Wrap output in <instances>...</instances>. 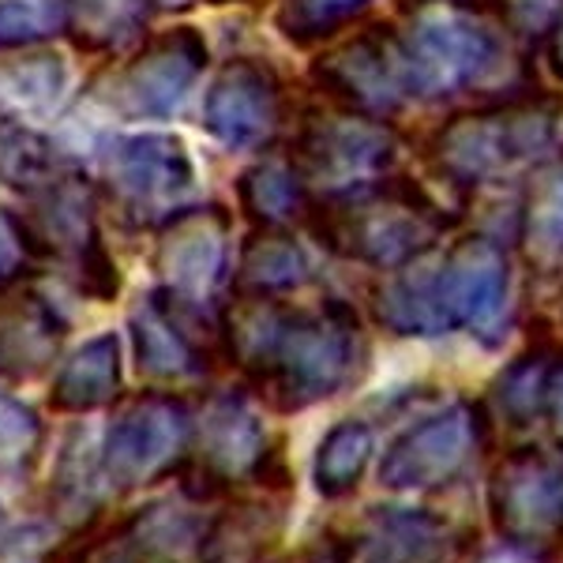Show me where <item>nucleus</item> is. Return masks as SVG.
Instances as JSON below:
<instances>
[{"label":"nucleus","mask_w":563,"mask_h":563,"mask_svg":"<svg viewBox=\"0 0 563 563\" xmlns=\"http://www.w3.org/2000/svg\"><path fill=\"white\" fill-rule=\"evenodd\" d=\"M560 365V353L552 346H533L522 357H515L493 379V406L515 429H530L549 413V390L552 372Z\"/></svg>","instance_id":"28"},{"label":"nucleus","mask_w":563,"mask_h":563,"mask_svg":"<svg viewBox=\"0 0 563 563\" xmlns=\"http://www.w3.org/2000/svg\"><path fill=\"white\" fill-rule=\"evenodd\" d=\"M488 515L507 549L549 560L563 544V466L538 448H519L488 477Z\"/></svg>","instance_id":"13"},{"label":"nucleus","mask_w":563,"mask_h":563,"mask_svg":"<svg viewBox=\"0 0 563 563\" xmlns=\"http://www.w3.org/2000/svg\"><path fill=\"white\" fill-rule=\"evenodd\" d=\"M459 552L455 526L410 507H376L361 533V563H459Z\"/></svg>","instance_id":"19"},{"label":"nucleus","mask_w":563,"mask_h":563,"mask_svg":"<svg viewBox=\"0 0 563 563\" xmlns=\"http://www.w3.org/2000/svg\"><path fill=\"white\" fill-rule=\"evenodd\" d=\"M372 451H376V435L365 421H339L327 429V435L316 448V462H312V481L316 493L327 499H342L350 496L353 488L365 477Z\"/></svg>","instance_id":"29"},{"label":"nucleus","mask_w":563,"mask_h":563,"mask_svg":"<svg viewBox=\"0 0 563 563\" xmlns=\"http://www.w3.org/2000/svg\"><path fill=\"white\" fill-rule=\"evenodd\" d=\"M26 203L31 207L20 214V222L34 256L65 263L76 275V289L90 301H113L121 294V275H117V263L98 233L95 192H90L87 177L71 169L49 188L26 196Z\"/></svg>","instance_id":"7"},{"label":"nucleus","mask_w":563,"mask_h":563,"mask_svg":"<svg viewBox=\"0 0 563 563\" xmlns=\"http://www.w3.org/2000/svg\"><path fill=\"white\" fill-rule=\"evenodd\" d=\"M286 124V90L267 60H225L203 98V129L230 151H263Z\"/></svg>","instance_id":"17"},{"label":"nucleus","mask_w":563,"mask_h":563,"mask_svg":"<svg viewBox=\"0 0 563 563\" xmlns=\"http://www.w3.org/2000/svg\"><path fill=\"white\" fill-rule=\"evenodd\" d=\"M65 31L60 0H0V49H26Z\"/></svg>","instance_id":"33"},{"label":"nucleus","mask_w":563,"mask_h":563,"mask_svg":"<svg viewBox=\"0 0 563 563\" xmlns=\"http://www.w3.org/2000/svg\"><path fill=\"white\" fill-rule=\"evenodd\" d=\"M459 218L410 177H379L334 196H316L305 225L331 256L365 263L372 271H398L435 249Z\"/></svg>","instance_id":"5"},{"label":"nucleus","mask_w":563,"mask_h":563,"mask_svg":"<svg viewBox=\"0 0 563 563\" xmlns=\"http://www.w3.org/2000/svg\"><path fill=\"white\" fill-rule=\"evenodd\" d=\"M398 132L390 121L353 113V109H312L294 132V166L301 169L308 188L323 196L346 192L390 174L398 158Z\"/></svg>","instance_id":"11"},{"label":"nucleus","mask_w":563,"mask_h":563,"mask_svg":"<svg viewBox=\"0 0 563 563\" xmlns=\"http://www.w3.org/2000/svg\"><path fill=\"white\" fill-rule=\"evenodd\" d=\"M372 8V0H282L278 31L297 45L334 42Z\"/></svg>","instance_id":"31"},{"label":"nucleus","mask_w":563,"mask_h":563,"mask_svg":"<svg viewBox=\"0 0 563 563\" xmlns=\"http://www.w3.org/2000/svg\"><path fill=\"white\" fill-rule=\"evenodd\" d=\"M541 49H544V57H549V68L563 79V20L552 26V34L544 38Z\"/></svg>","instance_id":"38"},{"label":"nucleus","mask_w":563,"mask_h":563,"mask_svg":"<svg viewBox=\"0 0 563 563\" xmlns=\"http://www.w3.org/2000/svg\"><path fill=\"white\" fill-rule=\"evenodd\" d=\"M406 53L417 102L485 95V102L522 95V71L511 53V34L481 4L417 0L395 26Z\"/></svg>","instance_id":"3"},{"label":"nucleus","mask_w":563,"mask_h":563,"mask_svg":"<svg viewBox=\"0 0 563 563\" xmlns=\"http://www.w3.org/2000/svg\"><path fill=\"white\" fill-rule=\"evenodd\" d=\"M71 162L53 147L49 135H42L31 124L4 117L0 121V185L20 192L23 199L49 188L53 180L71 174Z\"/></svg>","instance_id":"26"},{"label":"nucleus","mask_w":563,"mask_h":563,"mask_svg":"<svg viewBox=\"0 0 563 563\" xmlns=\"http://www.w3.org/2000/svg\"><path fill=\"white\" fill-rule=\"evenodd\" d=\"M218 327L222 353L278 413H301L357 384L368 357L357 312L339 297L294 305L238 294Z\"/></svg>","instance_id":"1"},{"label":"nucleus","mask_w":563,"mask_h":563,"mask_svg":"<svg viewBox=\"0 0 563 563\" xmlns=\"http://www.w3.org/2000/svg\"><path fill=\"white\" fill-rule=\"evenodd\" d=\"M211 4H225V0H211Z\"/></svg>","instance_id":"42"},{"label":"nucleus","mask_w":563,"mask_h":563,"mask_svg":"<svg viewBox=\"0 0 563 563\" xmlns=\"http://www.w3.org/2000/svg\"><path fill=\"white\" fill-rule=\"evenodd\" d=\"M42 451H45L42 417L15 395L0 390V481H26L38 470Z\"/></svg>","instance_id":"30"},{"label":"nucleus","mask_w":563,"mask_h":563,"mask_svg":"<svg viewBox=\"0 0 563 563\" xmlns=\"http://www.w3.org/2000/svg\"><path fill=\"white\" fill-rule=\"evenodd\" d=\"M305 563H350V552H346V544H342V541L320 538V544H316V549L308 552Z\"/></svg>","instance_id":"37"},{"label":"nucleus","mask_w":563,"mask_h":563,"mask_svg":"<svg viewBox=\"0 0 563 563\" xmlns=\"http://www.w3.org/2000/svg\"><path fill=\"white\" fill-rule=\"evenodd\" d=\"M65 31L87 53H117L147 26L154 0H60Z\"/></svg>","instance_id":"27"},{"label":"nucleus","mask_w":563,"mask_h":563,"mask_svg":"<svg viewBox=\"0 0 563 563\" xmlns=\"http://www.w3.org/2000/svg\"><path fill=\"white\" fill-rule=\"evenodd\" d=\"M485 440V417L474 402H451L440 413L410 424L387 448L379 481L395 493H429L451 485L474 462Z\"/></svg>","instance_id":"15"},{"label":"nucleus","mask_w":563,"mask_h":563,"mask_svg":"<svg viewBox=\"0 0 563 563\" xmlns=\"http://www.w3.org/2000/svg\"><path fill=\"white\" fill-rule=\"evenodd\" d=\"M312 79L331 106L379 121H390L417 102L395 26H365L350 38L331 42L312 60Z\"/></svg>","instance_id":"12"},{"label":"nucleus","mask_w":563,"mask_h":563,"mask_svg":"<svg viewBox=\"0 0 563 563\" xmlns=\"http://www.w3.org/2000/svg\"><path fill=\"white\" fill-rule=\"evenodd\" d=\"M493 15L522 45H544L552 26L563 20V0H488Z\"/></svg>","instance_id":"34"},{"label":"nucleus","mask_w":563,"mask_h":563,"mask_svg":"<svg viewBox=\"0 0 563 563\" xmlns=\"http://www.w3.org/2000/svg\"><path fill=\"white\" fill-rule=\"evenodd\" d=\"M560 121V98L538 90L470 106L429 135L424 162L443 185L459 192H481L519 177L526 180L541 162L552 158Z\"/></svg>","instance_id":"4"},{"label":"nucleus","mask_w":563,"mask_h":563,"mask_svg":"<svg viewBox=\"0 0 563 563\" xmlns=\"http://www.w3.org/2000/svg\"><path fill=\"white\" fill-rule=\"evenodd\" d=\"M121 339L113 331L95 334L60 365L49 387V406L57 413H95L121 398Z\"/></svg>","instance_id":"22"},{"label":"nucleus","mask_w":563,"mask_h":563,"mask_svg":"<svg viewBox=\"0 0 563 563\" xmlns=\"http://www.w3.org/2000/svg\"><path fill=\"white\" fill-rule=\"evenodd\" d=\"M477 563H533V560L522 556V552H515V549H499V552H488V556H481Z\"/></svg>","instance_id":"40"},{"label":"nucleus","mask_w":563,"mask_h":563,"mask_svg":"<svg viewBox=\"0 0 563 563\" xmlns=\"http://www.w3.org/2000/svg\"><path fill=\"white\" fill-rule=\"evenodd\" d=\"M211 49L196 26L154 34L121 65L90 87V98L124 121H166L174 117L196 79L203 76Z\"/></svg>","instance_id":"9"},{"label":"nucleus","mask_w":563,"mask_h":563,"mask_svg":"<svg viewBox=\"0 0 563 563\" xmlns=\"http://www.w3.org/2000/svg\"><path fill=\"white\" fill-rule=\"evenodd\" d=\"M0 90H8L23 109H49L57 106L60 90H65V65L49 53L23 57L0 68Z\"/></svg>","instance_id":"32"},{"label":"nucleus","mask_w":563,"mask_h":563,"mask_svg":"<svg viewBox=\"0 0 563 563\" xmlns=\"http://www.w3.org/2000/svg\"><path fill=\"white\" fill-rule=\"evenodd\" d=\"M515 244L538 275L563 271V162L549 158L522 180Z\"/></svg>","instance_id":"20"},{"label":"nucleus","mask_w":563,"mask_h":563,"mask_svg":"<svg viewBox=\"0 0 563 563\" xmlns=\"http://www.w3.org/2000/svg\"><path fill=\"white\" fill-rule=\"evenodd\" d=\"M129 331L135 365L162 384L203 379L211 372L214 350H222V327L211 323V312L162 286L135 301Z\"/></svg>","instance_id":"14"},{"label":"nucleus","mask_w":563,"mask_h":563,"mask_svg":"<svg viewBox=\"0 0 563 563\" xmlns=\"http://www.w3.org/2000/svg\"><path fill=\"white\" fill-rule=\"evenodd\" d=\"M109 481L102 474V455L90 443L87 432H71L60 448L57 470H53V485H49V507L65 526L87 530L95 526L98 511H102V496H106Z\"/></svg>","instance_id":"25"},{"label":"nucleus","mask_w":563,"mask_h":563,"mask_svg":"<svg viewBox=\"0 0 563 563\" xmlns=\"http://www.w3.org/2000/svg\"><path fill=\"white\" fill-rule=\"evenodd\" d=\"M196 185V162L174 132L113 135L102 154V192L121 222L158 230Z\"/></svg>","instance_id":"8"},{"label":"nucleus","mask_w":563,"mask_h":563,"mask_svg":"<svg viewBox=\"0 0 563 563\" xmlns=\"http://www.w3.org/2000/svg\"><path fill=\"white\" fill-rule=\"evenodd\" d=\"M511 294V260L488 233H466L435 244L406 267L387 271L372 289V312L379 327L402 339H443V334L488 331Z\"/></svg>","instance_id":"2"},{"label":"nucleus","mask_w":563,"mask_h":563,"mask_svg":"<svg viewBox=\"0 0 563 563\" xmlns=\"http://www.w3.org/2000/svg\"><path fill=\"white\" fill-rule=\"evenodd\" d=\"M278 451L271 448L267 424L260 421L256 406L244 395H214L203 406V417L192 429V451H188L180 474V493L192 504L222 499L241 481L275 485L271 477H286L278 466Z\"/></svg>","instance_id":"6"},{"label":"nucleus","mask_w":563,"mask_h":563,"mask_svg":"<svg viewBox=\"0 0 563 563\" xmlns=\"http://www.w3.org/2000/svg\"><path fill=\"white\" fill-rule=\"evenodd\" d=\"M316 278L312 260L301 241L289 230H267L256 225L241 241L238 263H233V294L256 297H289Z\"/></svg>","instance_id":"21"},{"label":"nucleus","mask_w":563,"mask_h":563,"mask_svg":"<svg viewBox=\"0 0 563 563\" xmlns=\"http://www.w3.org/2000/svg\"><path fill=\"white\" fill-rule=\"evenodd\" d=\"M34 263H38V256H34L31 241H26L20 214L0 207V289L23 282Z\"/></svg>","instance_id":"35"},{"label":"nucleus","mask_w":563,"mask_h":563,"mask_svg":"<svg viewBox=\"0 0 563 563\" xmlns=\"http://www.w3.org/2000/svg\"><path fill=\"white\" fill-rule=\"evenodd\" d=\"M192 410L166 390H143L117 410L102 435V474L117 493L158 485L185 466L192 451Z\"/></svg>","instance_id":"10"},{"label":"nucleus","mask_w":563,"mask_h":563,"mask_svg":"<svg viewBox=\"0 0 563 563\" xmlns=\"http://www.w3.org/2000/svg\"><path fill=\"white\" fill-rule=\"evenodd\" d=\"M282 538V511L267 499L233 504L207 522L199 563H278L275 544Z\"/></svg>","instance_id":"24"},{"label":"nucleus","mask_w":563,"mask_h":563,"mask_svg":"<svg viewBox=\"0 0 563 563\" xmlns=\"http://www.w3.org/2000/svg\"><path fill=\"white\" fill-rule=\"evenodd\" d=\"M15 544V522L12 515L4 511V504H0V552H8Z\"/></svg>","instance_id":"39"},{"label":"nucleus","mask_w":563,"mask_h":563,"mask_svg":"<svg viewBox=\"0 0 563 563\" xmlns=\"http://www.w3.org/2000/svg\"><path fill=\"white\" fill-rule=\"evenodd\" d=\"M230 225V211L218 203L185 207L169 222H162L154 244V271L162 289L211 312L222 286L233 282Z\"/></svg>","instance_id":"16"},{"label":"nucleus","mask_w":563,"mask_h":563,"mask_svg":"<svg viewBox=\"0 0 563 563\" xmlns=\"http://www.w3.org/2000/svg\"><path fill=\"white\" fill-rule=\"evenodd\" d=\"M238 203L252 225L289 230L294 222L308 218L316 192L308 188L301 169L294 166V158H267L238 177Z\"/></svg>","instance_id":"23"},{"label":"nucleus","mask_w":563,"mask_h":563,"mask_svg":"<svg viewBox=\"0 0 563 563\" xmlns=\"http://www.w3.org/2000/svg\"><path fill=\"white\" fill-rule=\"evenodd\" d=\"M552 421V435H556L560 451H563V357L556 372H552V390H549V413H544Z\"/></svg>","instance_id":"36"},{"label":"nucleus","mask_w":563,"mask_h":563,"mask_svg":"<svg viewBox=\"0 0 563 563\" xmlns=\"http://www.w3.org/2000/svg\"><path fill=\"white\" fill-rule=\"evenodd\" d=\"M459 4H488V0H459Z\"/></svg>","instance_id":"41"},{"label":"nucleus","mask_w":563,"mask_h":563,"mask_svg":"<svg viewBox=\"0 0 563 563\" xmlns=\"http://www.w3.org/2000/svg\"><path fill=\"white\" fill-rule=\"evenodd\" d=\"M65 334V316L45 294L23 282L0 289V379L26 384L42 376L57 361Z\"/></svg>","instance_id":"18"}]
</instances>
